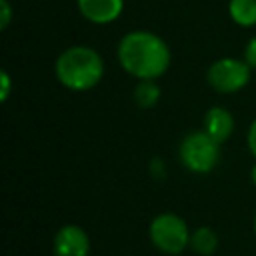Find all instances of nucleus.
<instances>
[{
    "label": "nucleus",
    "instance_id": "nucleus-12",
    "mask_svg": "<svg viewBox=\"0 0 256 256\" xmlns=\"http://www.w3.org/2000/svg\"><path fill=\"white\" fill-rule=\"evenodd\" d=\"M244 62H246L252 70H256V36L250 38V42H248L246 48H244Z\"/></svg>",
    "mask_w": 256,
    "mask_h": 256
},
{
    "label": "nucleus",
    "instance_id": "nucleus-6",
    "mask_svg": "<svg viewBox=\"0 0 256 256\" xmlns=\"http://www.w3.org/2000/svg\"><path fill=\"white\" fill-rule=\"evenodd\" d=\"M90 238L84 228L76 224H64L54 234V254L56 256H88Z\"/></svg>",
    "mask_w": 256,
    "mask_h": 256
},
{
    "label": "nucleus",
    "instance_id": "nucleus-17",
    "mask_svg": "<svg viewBox=\"0 0 256 256\" xmlns=\"http://www.w3.org/2000/svg\"><path fill=\"white\" fill-rule=\"evenodd\" d=\"M254 234H256V216H254Z\"/></svg>",
    "mask_w": 256,
    "mask_h": 256
},
{
    "label": "nucleus",
    "instance_id": "nucleus-1",
    "mask_svg": "<svg viewBox=\"0 0 256 256\" xmlns=\"http://www.w3.org/2000/svg\"><path fill=\"white\" fill-rule=\"evenodd\" d=\"M170 48L154 32L134 30L118 42V62L130 76L138 80H156L170 66Z\"/></svg>",
    "mask_w": 256,
    "mask_h": 256
},
{
    "label": "nucleus",
    "instance_id": "nucleus-10",
    "mask_svg": "<svg viewBox=\"0 0 256 256\" xmlns=\"http://www.w3.org/2000/svg\"><path fill=\"white\" fill-rule=\"evenodd\" d=\"M228 12L238 26L250 28L256 24V0H230Z\"/></svg>",
    "mask_w": 256,
    "mask_h": 256
},
{
    "label": "nucleus",
    "instance_id": "nucleus-11",
    "mask_svg": "<svg viewBox=\"0 0 256 256\" xmlns=\"http://www.w3.org/2000/svg\"><path fill=\"white\" fill-rule=\"evenodd\" d=\"M160 100V88L154 80H140L134 88V102L138 108H152Z\"/></svg>",
    "mask_w": 256,
    "mask_h": 256
},
{
    "label": "nucleus",
    "instance_id": "nucleus-13",
    "mask_svg": "<svg viewBox=\"0 0 256 256\" xmlns=\"http://www.w3.org/2000/svg\"><path fill=\"white\" fill-rule=\"evenodd\" d=\"M0 80H2V88H0V100L6 102L10 98V92H12V80H10V74L6 70L0 72Z\"/></svg>",
    "mask_w": 256,
    "mask_h": 256
},
{
    "label": "nucleus",
    "instance_id": "nucleus-7",
    "mask_svg": "<svg viewBox=\"0 0 256 256\" xmlns=\"http://www.w3.org/2000/svg\"><path fill=\"white\" fill-rule=\"evenodd\" d=\"M80 14L92 24L114 22L124 8V0H76Z\"/></svg>",
    "mask_w": 256,
    "mask_h": 256
},
{
    "label": "nucleus",
    "instance_id": "nucleus-4",
    "mask_svg": "<svg viewBox=\"0 0 256 256\" xmlns=\"http://www.w3.org/2000/svg\"><path fill=\"white\" fill-rule=\"evenodd\" d=\"M190 228L174 212H162L152 218L148 226V236L154 248H158L164 254H180L186 248H190Z\"/></svg>",
    "mask_w": 256,
    "mask_h": 256
},
{
    "label": "nucleus",
    "instance_id": "nucleus-14",
    "mask_svg": "<svg viewBox=\"0 0 256 256\" xmlns=\"http://www.w3.org/2000/svg\"><path fill=\"white\" fill-rule=\"evenodd\" d=\"M0 12H2V20H0V28L6 30L12 22V6L8 0H0Z\"/></svg>",
    "mask_w": 256,
    "mask_h": 256
},
{
    "label": "nucleus",
    "instance_id": "nucleus-5",
    "mask_svg": "<svg viewBox=\"0 0 256 256\" xmlns=\"http://www.w3.org/2000/svg\"><path fill=\"white\" fill-rule=\"evenodd\" d=\"M252 76V68L238 58H220L212 62L206 72L208 84L220 94H234L242 90Z\"/></svg>",
    "mask_w": 256,
    "mask_h": 256
},
{
    "label": "nucleus",
    "instance_id": "nucleus-15",
    "mask_svg": "<svg viewBox=\"0 0 256 256\" xmlns=\"http://www.w3.org/2000/svg\"><path fill=\"white\" fill-rule=\"evenodd\" d=\"M246 144H248V150H250V154L256 158V118L252 120V124H250V128H248Z\"/></svg>",
    "mask_w": 256,
    "mask_h": 256
},
{
    "label": "nucleus",
    "instance_id": "nucleus-2",
    "mask_svg": "<svg viewBox=\"0 0 256 256\" xmlns=\"http://www.w3.org/2000/svg\"><path fill=\"white\" fill-rule=\"evenodd\" d=\"M54 74L64 88L86 92L102 80L104 60L90 46H70L56 58Z\"/></svg>",
    "mask_w": 256,
    "mask_h": 256
},
{
    "label": "nucleus",
    "instance_id": "nucleus-8",
    "mask_svg": "<svg viewBox=\"0 0 256 256\" xmlns=\"http://www.w3.org/2000/svg\"><path fill=\"white\" fill-rule=\"evenodd\" d=\"M204 130L216 140V142H226L232 132H234V116L222 108V106H212L204 114Z\"/></svg>",
    "mask_w": 256,
    "mask_h": 256
},
{
    "label": "nucleus",
    "instance_id": "nucleus-3",
    "mask_svg": "<svg viewBox=\"0 0 256 256\" xmlns=\"http://www.w3.org/2000/svg\"><path fill=\"white\" fill-rule=\"evenodd\" d=\"M180 162L192 174H208L216 168L220 160V142H216L206 130L190 132L182 138L180 148Z\"/></svg>",
    "mask_w": 256,
    "mask_h": 256
},
{
    "label": "nucleus",
    "instance_id": "nucleus-16",
    "mask_svg": "<svg viewBox=\"0 0 256 256\" xmlns=\"http://www.w3.org/2000/svg\"><path fill=\"white\" fill-rule=\"evenodd\" d=\"M250 178H252V182L256 184V164L252 166V170H250Z\"/></svg>",
    "mask_w": 256,
    "mask_h": 256
},
{
    "label": "nucleus",
    "instance_id": "nucleus-9",
    "mask_svg": "<svg viewBox=\"0 0 256 256\" xmlns=\"http://www.w3.org/2000/svg\"><path fill=\"white\" fill-rule=\"evenodd\" d=\"M190 248L200 256H212L218 248V234L210 226H200L190 234Z\"/></svg>",
    "mask_w": 256,
    "mask_h": 256
}]
</instances>
